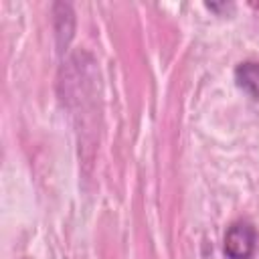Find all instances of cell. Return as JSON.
<instances>
[{
	"label": "cell",
	"mask_w": 259,
	"mask_h": 259,
	"mask_svg": "<svg viewBox=\"0 0 259 259\" xmlns=\"http://www.w3.org/2000/svg\"><path fill=\"white\" fill-rule=\"evenodd\" d=\"M235 81H237V87L239 89H243L251 97L259 99V63L247 61V63L237 65V69H235Z\"/></svg>",
	"instance_id": "cell-2"
},
{
	"label": "cell",
	"mask_w": 259,
	"mask_h": 259,
	"mask_svg": "<svg viewBox=\"0 0 259 259\" xmlns=\"http://www.w3.org/2000/svg\"><path fill=\"white\" fill-rule=\"evenodd\" d=\"M204 6H206L208 10H214V12H221V10H227V8H233V4H225V2H223V4H217V2H206Z\"/></svg>",
	"instance_id": "cell-3"
},
{
	"label": "cell",
	"mask_w": 259,
	"mask_h": 259,
	"mask_svg": "<svg viewBox=\"0 0 259 259\" xmlns=\"http://www.w3.org/2000/svg\"><path fill=\"white\" fill-rule=\"evenodd\" d=\"M257 249V231L251 223L239 221L233 223L223 241V251L227 259H251Z\"/></svg>",
	"instance_id": "cell-1"
}]
</instances>
